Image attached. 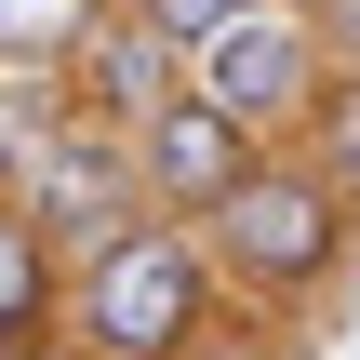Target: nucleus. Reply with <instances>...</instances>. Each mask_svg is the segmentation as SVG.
Listing matches in <instances>:
<instances>
[{"mask_svg":"<svg viewBox=\"0 0 360 360\" xmlns=\"http://www.w3.org/2000/svg\"><path fill=\"white\" fill-rule=\"evenodd\" d=\"M134 147H147V200H160L174 227H214V214L254 187V160H267V147H254V134L214 107V94H174V107H160Z\"/></svg>","mask_w":360,"mask_h":360,"instance_id":"obj_5","label":"nucleus"},{"mask_svg":"<svg viewBox=\"0 0 360 360\" xmlns=\"http://www.w3.org/2000/svg\"><path fill=\"white\" fill-rule=\"evenodd\" d=\"M321 27H334V67H360V0H321Z\"/></svg>","mask_w":360,"mask_h":360,"instance_id":"obj_12","label":"nucleus"},{"mask_svg":"<svg viewBox=\"0 0 360 360\" xmlns=\"http://www.w3.org/2000/svg\"><path fill=\"white\" fill-rule=\"evenodd\" d=\"M134 13H160V27H174L187 53H200V40H227L240 13H267V0H134Z\"/></svg>","mask_w":360,"mask_h":360,"instance_id":"obj_11","label":"nucleus"},{"mask_svg":"<svg viewBox=\"0 0 360 360\" xmlns=\"http://www.w3.org/2000/svg\"><path fill=\"white\" fill-rule=\"evenodd\" d=\"M347 187L307 160V147H267L254 160V187L214 214V254H227V294H254V307H307L334 267H347Z\"/></svg>","mask_w":360,"mask_h":360,"instance_id":"obj_2","label":"nucleus"},{"mask_svg":"<svg viewBox=\"0 0 360 360\" xmlns=\"http://www.w3.org/2000/svg\"><path fill=\"white\" fill-rule=\"evenodd\" d=\"M67 80H80V120H107V134H147V120L187 94V40H174L160 13H134V0H120Z\"/></svg>","mask_w":360,"mask_h":360,"instance_id":"obj_6","label":"nucleus"},{"mask_svg":"<svg viewBox=\"0 0 360 360\" xmlns=\"http://www.w3.org/2000/svg\"><path fill=\"white\" fill-rule=\"evenodd\" d=\"M13 200L53 227V254L80 267V254H107V240H134L160 200H147V147L134 134H107V120H67L27 174H13Z\"/></svg>","mask_w":360,"mask_h":360,"instance_id":"obj_4","label":"nucleus"},{"mask_svg":"<svg viewBox=\"0 0 360 360\" xmlns=\"http://www.w3.org/2000/svg\"><path fill=\"white\" fill-rule=\"evenodd\" d=\"M214 321H227V254H214V227L147 214L134 240H107V254L67 267V347L80 360H200Z\"/></svg>","mask_w":360,"mask_h":360,"instance_id":"obj_1","label":"nucleus"},{"mask_svg":"<svg viewBox=\"0 0 360 360\" xmlns=\"http://www.w3.org/2000/svg\"><path fill=\"white\" fill-rule=\"evenodd\" d=\"M67 120H80V80H67V67H0V200H13V174H27Z\"/></svg>","mask_w":360,"mask_h":360,"instance_id":"obj_8","label":"nucleus"},{"mask_svg":"<svg viewBox=\"0 0 360 360\" xmlns=\"http://www.w3.org/2000/svg\"><path fill=\"white\" fill-rule=\"evenodd\" d=\"M40 334H67V254L27 200H0V347H40Z\"/></svg>","mask_w":360,"mask_h":360,"instance_id":"obj_7","label":"nucleus"},{"mask_svg":"<svg viewBox=\"0 0 360 360\" xmlns=\"http://www.w3.org/2000/svg\"><path fill=\"white\" fill-rule=\"evenodd\" d=\"M294 147H307V160H321V174L360 200V67H334V94L307 107V134H294Z\"/></svg>","mask_w":360,"mask_h":360,"instance_id":"obj_10","label":"nucleus"},{"mask_svg":"<svg viewBox=\"0 0 360 360\" xmlns=\"http://www.w3.org/2000/svg\"><path fill=\"white\" fill-rule=\"evenodd\" d=\"M120 0H0V67H80Z\"/></svg>","mask_w":360,"mask_h":360,"instance_id":"obj_9","label":"nucleus"},{"mask_svg":"<svg viewBox=\"0 0 360 360\" xmlns=\"http://www.w3.org/2000/svg\"><path fill=\"white\" fill-rule=\"evenodd\" d=\"M0 360H80V347H67V334H40V347H0Z\"/></svg>","mask_w":360,"mask_h":360,"instance_id":"obj_13","label":"nucleus"},{"mask_svg":"<svg viewBox=\"0 0 360 360\" xmlns=\"http://www.w3.org/2000/svg\"><path fill=\"white\" fill-rule=\"evenodd\" d=\"M187 94H214L254 147H294L307 107L334 94V27H321V0H267V13H240L227 40H200V53H187Z\"/></svg>","mask_w":360,"mask_h":360,"instance_id":"obj_3","label":"nucleus"}]
</instances>
